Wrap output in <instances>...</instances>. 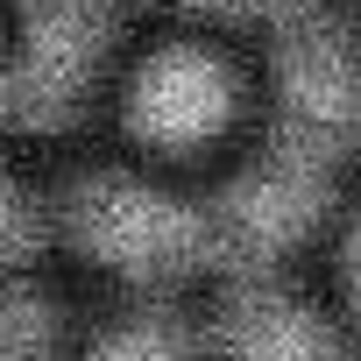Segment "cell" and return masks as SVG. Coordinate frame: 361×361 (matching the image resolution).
<instances>
[{"mask_svg": "<svg viewBox=\"0 0 361 361\" xmlns=\"http://www.w3.org/2000/svg\"><path fill=\"white\" fill-rule=\"evenodd\" d=\"M220 106H227V85H220V71H213L199 50H163V57H149V64L135 71V99H128L135 128H142V135H163V142L213 128Z\"/></svg>", "mask_w": 361, "mask_h": 361, "instance_id": "obj_5", "label": "cell"}, {"mask_svg": "<svg viewBox=\"0 0 361 361\" xmlns=\"http://www.w3.org/2000/svg\"><path fill=\"white\" fill-rule=\"evenodd\" d=\"M64 220L85 248L128 262V269H170V262H192L206 248V220L192 206H177L135 177H114V170H85L71 177L64 192Z\"/></svg>", "mask_w": 361, "mask_h": 361, "instance_id": "obj_2", "label": "cell"}, {"mask_svg": "<svg viewBox=\"0 0 361 361\" xmlns=\"http://www.w3.org/2000/svg\"><path fill=\"white\" fill-rule=\"evenodd\" d=\"M29 234H36V213H29V199L0 177V255H15V248H29Z\"/></svg>", "mask_w": 361, "mask_h": 361, "instance_id": "obj_8", "label": "cell"}, {"mask_svg": "<svg viewBox=\"0 0 361 361\" xmlns=\"http://www.w3.org/2000/svg\"><path fill=\"white\" fill-rule=\"evenodd\" d=\"M43 340H50L43 298L22 290V283H0V361H22V354H36Z\"/></svg>", "mask_w": 361, "mask_h": 361, "instance_id": "obj_7", "label": "cell"}, {"mask_svg": "<svg viewBox=\"0 0 361 361\" xmlns=\"http://www.w3.org/2000/svg\"><path fill=\"white\" fill-rule=\"evenodd\" d=\"M213 333L234 361H333V340L319 333V319L305 305H290L283 290H269V283L227 290Z\"/></svg>", "mask_w": 361, "mask_h": 361, "instance_id": "obj_4", "label": "cell"}, {"mask_svg": "<svg viewBox=\"0 0 361 361\" xmlns=\"http://www.w3.org/2000/svg\"><path fill=\"white\" fill-rule=\"evenodd\" d=\"M276 92H283V121H276V149H298L312 163H326L354 121H361V85H354V43L340 36V22H290L276 36Z\"/></svg>", "mask_w": 361, "mask_h": 361, "instance_id": "obj_1", "label": "cell"}, {"mask_svg": "<svg viewBox=\"0 0 361 361\" xmlns=\"http://www.w3.org/2000/svg\"><path fill=\"white\" fill-rule=\"evenodd\" d=\"M213 8H262V0H213Z\"/></svg>", "mask_w": 361, "mask_h": 361, "instance_id": "obj_10", "label": "cell"}, {"mask_svg": "<svg viewBox=\"0 0 361 361\" xmlns=\"http://www.w3.org/2000/svg\"><path fill=\"white\" fill-rule=\"evenodd\" d=\"M319 163L312 156H298V149H269L262 163H248L234 185L213 199V227H220V241L234 248V255H269V248H283L305 220H312V206H319Z\"/></svg>", "mask_w": 361, "mask_h": 361, "instance_id": "obj_3", "label": "cell"}, {"mask_svg": "<svg viewBox=\"0 0 361 361\" xmlns=\"http://www.w3.org/2000/svg\"><path fill=\"white\" fill-rule=\"evenodd\" d=\"M347 283H354V298H361V220L347 227Z\"/></svg>", "mask_w": 361, "mask_h": 361, "instance_id": "obj_9", "label": "cell"}, {"mask_svg": "<svg viewBox=\"0 0 361 361\" xmlns=\"http://www.w3.org/2000/svg\"><path fill=\"white\" fill-rule=\"evenodd\" d=\"M185 326H177L170 312H128V319H114L99 340H92V354L85 361H185Z\"/></svg>", "mask_w": 361, "mask_h": 361, "instance_id": "obj_6", "label": "cell"}]
</instances>
